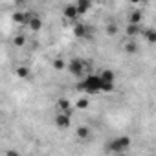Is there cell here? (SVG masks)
I'll return each instance as SVG.
<instances>
[{
	"mask_svg": "<svg viewBox=\"0 0 156 156\" xmlns=\"http://www.w3.org/2000/svg\"><path fill=\"white\" fill-rule=\"evenodd\" d=\"M92 8V4L88 2V0H79V2H75V9H77V15H87L88 9Z\"/></svg>",
	"mask_w": 156,
	"mask_h": 156,
	"instance_id": "cell-13",
	"label": "cell"
},
{
	"mask_svg": "<svg viewBox=\"0 0 156 156\" xmlns=\"http://www.w3.org/2000/svg\"><path fill=\"white\" fill-rule=\"evenodd\" d=\"M141 20H143V13L141 11H132L129 15V22L127 24H141Z\"/></svg>",
	"mask_w": 156,
	"mask_h": 156,
	"instance_id": "cell-17",
	"label": "cell"
},
{
	"mask_svg": "<svg viewBox=\"0 0 156 156\" xmlns=\"http://www.w3.org/2000/svg\"><path fill=\"white\" fill-rule=\"evenodd\" d=\"M73 35L77 39H90L92 37V26L87 24V22H83V20L75 22L73 24Z\"/></svg>",
	"mask_w": 156,
	"mask_h": 156,
	"instance_id": "cell-5",
	"label": "cell"
},
{
	"mask_svg": "<svg viewBox=\"0 0 156 156\" xmlns=\"http://www.w3.org/2000/svg\"><path fill=\"white\" fill-rule=\"evenodd\" d=\"M138 50H140V46H138V41L136 39H129V42H125V46H123V51L129 53V55L138 53Z\"/></svg>",
	"mask_w": 156,
	"mask_h": 156,
	"instance_id": "cell-14",
	"label": "cell"
},
{
	"mask_svg": "<svg viewBox=\"0 0 156 156\" xmlns=\"http://www.w3.org/2000/svg\"><path fill=\"white\" fill-rule=\"evenodd\" d=\"M98 77L101 79V83H116V73H114L112 70H108V68L101 70V72L98 73Z\"/></svg>",
	"mask_w": 156,
	"mask_h": 156,
	"instance_id": "cell-10",
	"label": "cell"
},
{
	"mask_svg": "<svg viewBox=\"0 0 156 156\" xmlns=\"http://www.w3.org/2000/svg\"><path fill=\"white\" fill-rule=\"evenodd\" d=\"M116 156H129L127 152H121V154H116Z\"/></svg>",
	"mask_w": 156,
	"mask_h": 156,
	"instance_id": "cell-24",
	"label": "cell"
},
{
	"mask_svg": "<svg viewBox=\"0 0 156 156\" xmlns=\"http://www.w3.org/2000/svg\"><path fill=\"white\" fill-rule=\"evenodd\" d=\"M88 98H79L77 99V108H88Z\"/></svg>",
	"mask_w": 156,
	"mask_h": 156,
	"instance_id": "cell-22",
	"label": "cell"
},
{
	"mask_svg": "<svg viewBox=\"0 0 156 156\" xmlns=\"http://www.w3.org/2000/svg\"><path fill=\"white\" fill-rule=\"evenodd\" d=\"M130 145H132L130 136H116V138H112L110 141H107L105 149H107V152H110V154H114V156H116V154L127 152Z\"/></svg>",
	"mask_w": 156,
	"mask_h": 156,
	"instance_id": "cell-3",
	"label": "cell"
},
{
	"mask_svg": "<svg viewBox=\"0 0 156 156\" xmlns=\"http://www.w3.org/2000/svg\"><path fill=\"white\" fill-rule=\"evenodd\" d=\"M62 17L68 20V22H79V15H77V9H75V4H66L62 8Z\"/></svg>",
	"mask_w": 156,
	"mask_h": 156,
	"instance_id": "cell-7",
	"label": "cell"
},
{
	"mask_svg": "<svg viewBox=\"0 0 156 156\" xmlns=\"http://www.w3.org/2000/svg\"><path fill=\"white\" fill-rule=\"evenodd\" d=\"M51 66H53L55 70H62V68H66V61H64V59H61V57H57V59H53Z\"/></svg>",
	"mask_w": 156,
	"mask_h": 156,
	"instance_id": "cell-19",
	"label": "cell"
},
{
	"mask_svg": "<svg viewBox=\"0 0 156 156\" xmlns=\"http://www.w3.org/2000/svg\"><path fill=\"white\" fill-rule=\"evenodd\" d=\"M141 37L145 39L147 44H154V42H156V30H152V28H145L143 33H141Z\"/></svg>",
	"mask_w": 156,
	"mask_h": 156,
	"instance_id": "cell-15",
	"label": "cell"
},
{
	"mask_svg": "<svg viewBox=\"0 0 156 156\" xmlns=\"http://www.w3.org/2000/svg\"><path fill=\"white\" fill-rule=\"evenodd\" d=\"M31 15H33L31 11H17V13H13V22L20 28H28V22H30Z\"/></svg>",
	"mask_w": 156,
	"mask_h": 156,
	"instance_id": "cell-6",
	"label": "cell"
},
{
	"mask_svg": "<svg viewBox=\"0 0 156 156\" xmlns=\"http://www.w3.org/2000/svg\"><path fill=\"white\" fill-rule=\"evenodd\" d=\"M90 136H92V129L87 127V125H79V127L75 129V138L79 140V141H87Z\"/></svg>",
	"mask_w": 156,
	"mask_h": 156,
	"instance_id": "cell-9",
	"label": "cell"
},
{
	"mask_svg": "<svg viewBox=\"0 0 156 156\" xmlns=\"http://www.w3.org/2000/svg\"><path fill=\"white\" fill-rule=\"evenodd\" d=\"M149 156H154V154H149Z\"/></svg>",
	"mask_w": 156,
	"mask_h": 156,
	"instance_id": "cell-25",
	"label": "cell"
},
{
	"mask_svg": "<svg viewBox=\"0 0 156 156\" xmlns=\"http://www.w3.org/2000/svg\"><path fill=\"white\" fill-rule=\"evenodd\" d=\"M26 41H28V39H26V35H24V33H19V35L13 39V44H15L17 48H22V46L26 44Z\"/></svg>",
	"mask_w": 156,
	"mask_h": 156,
	"instance_id": "cell-18",
	"label": "cell"
},
{
	"mask_svg": "<svg viewBox=\"0 0 156 156\" xmlns=\"http://www.w3.org/2000/svg\"><path fill=\"white\" fill-rule=\"evenodd\" d=\"M114 88H116V83H101V92H105V94L114 92Z\"/></svg>",
	"mask_w": 156,
	"mask_h": 156,
	"instance_id": "cell-20",
	"label": "cell"
},
{
	"mask_svg": "<svg viewBox=\"0 0 156 156\" xmlns=\"http://www.w3.org/2000/svg\"><path fill=\"white\" fill-rule=\"evenodd\" d=\"M77 90L87 94V96H96L101 94V79L98 77V73H88L83 79H79L77 83Z\"/></svg>",
	"mask_w": 156,
	"mask_h": 156,
	"instance_id": "cell-1",
	"label": "cell"
},
{
	"mask_svg": "<svg viewBox=\"0 0 156 156\" xmlns=\"http://www.w3.org/2000/svg\"><path fill=\"white\" fill-rule=\"evenodd\" d=\"M143 26L141 24H127V28H125V33H127V37L129 39H136V37H140L141 33H143Z\"/></svg>",
	"mask_w": 156,
	"mask_h": 156,
	"instance_id": "cell-8",
	"label": "cell"
},
{
	"mask_svg": "<svg viewBox=\"0 0 156 156\" xmlns=\"http://www.w3.org/2000/svg\"><path fill=\"white\" fill-rule=\"evenodd\" d=\"M53 123L59 130H68L72 127V112H57L53 116Z\"/></svg>",
	"mask_w": 156,
	"mask_h": 156,
	"instance_id": "cell-4",
	"label": "cell"
},
{
	"mask_svg": "<svg viewBox=\"0 0 156 156\" xmlns=\"http://www.w3.org/2000/svg\"><path fill=\"white\" fill-rule=\"evenodd\" d=\"M72 77L75 79H83L85 75H88V70H90V64L81 59V57H72L68 62H66V68H64Z\"/></svg>",
	"mask_w": 156,
	"mask_h": 156,
	"instance_id": "cell-2",
	"label": "cell"
},
{
	"mask_svg": "<svg viewBox=\"0 0 156 156\" xmlns=\"http://www.w3.org/2000/svg\"><path fill=\"white\" fill-rule=\"evenodd\" d=\"M4 156H22L19 151H15V149H9V151H6V154Z\"/></svg>",
	"mask_w": 156,
	"mask_h": 156,
	"instance_id": "cell-23",
	"label": "cell"
},
{
	"mask_svg": "<svg viewBox=\"0 0 156 156\" xmlns=\"http://www.w3.org/2000/svg\"><path fill=\"white\" fill-rule=\"evenodd\" d=\"M55 107H57V112H72V103L66 98H59Z\"/></svg>",
	"mask_w": 156,
	"mask_h": 156,
	"instance_id": "cell-12",
	"label": "cell"
},
{
	"mask_svg": "<svg viewBox=\"0 0 156 156\" xmlns=\"http://www.w3.org/2000/svg\"><path fill=\"white\" fill-rule=\"evenodd\" d=\"M28 30H31V31H39V30H42V19H41L37 13L31 15L30 22H28Z\"/></svg>",
	"mask_w": 156,
	"mask_h": 156,
	"instance_id": "cell-11",
	"label": "cell"
},
{
	"mask_svg": "<svg viewBox=\"0 0 156 156\" xmlns=\"http://www.w3.org/2000/svg\"><path fill=\"white\" fill-rule=\"evenodd\" d=\"M118 33V24L116 22H108L107 24V35H116Z\"/></svg>",
	"mask_w": 156,
	"mask_h": 156,
	"instance_id": "cell-21",
	"label": "cell"
},
{
	"mask_svg": "<svg viewBox=\"0 0 156 156\" xmlns=\"http://www.w3.org/2000/svg\"><path fill=\"white\" fill-rule=\"evenodd\" d=\"M15 75L19 77V79H28V77L31 75V70H30L28 66L20 64V66H17V68H15Z\"/></svg>",
	"mask_w": 156,
	"mask_h": 156,
	"instance_id": "cell-16",
	"label": "cell"
}]
</instances>
